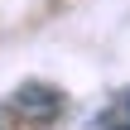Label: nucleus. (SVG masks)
<instances>
[{"mask_svg": "<svg viewBox=\"0 0 130 130\" xmlns=\"http://www.w3.org/2000/svg\"><path fill=\"white\" fill-rule=\"evenodd\" d=\"M96 125H101V130H130V92H125V96H116V101L96 116Z\"/></svg>", "mask_w": 130, "mask_h": 130, "instance_id": "f03ea898", "label": "nucleus"}, {"mask_svg": "<svg viewBox=\"0 0 130 130\" xmlns=\"http://www.w3.org/2000/svg\"><path fill=\"white\" fill-rule=\"evenodd\" d=\"M63 106H68V101H63L58 87H48V82H24V87H14L5 116H14V121H24V125H53V121L63 116Z\"/></svg>", "mask_w": 130, "mask_h": 130, "instance_id": "f257e3e1", "label": "nucleus"}, {"mask_svg": "<svg viewBox=\"0 0 130 130\" xmlns=\"http://www.w3.org/2000/svg\"><path fill=\"white\" fill-rule=\"evenodd\" d=\"M0 130H5V111H0Z\"/></svg>", "mask_w": 130, "mask_h": 130, "instance_id": "7ed1b4c3", "label": "nucleus"}]
</instances>
